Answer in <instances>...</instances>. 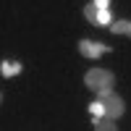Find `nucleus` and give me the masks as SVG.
Returning <instances> with one entry per match:
<instances>
[{"instance_id": "1", "label": "nucleus", "mask_w": 131, "mask_h": 131, "mask_svg": "<svg viewBox=\"0 0 131 131\" xmlns=\"http://www.w3.org/2000/svg\"><path fill=\"white\" fill-rule=\"evenodd\" d=\"M113 81H115V76L107 68H92V71H86V76H84V84L89 86L94 94L105 92V89H113Z\"/></svg>"}, {"instance_id": "2", "label": "nucleus", "mask_w": 131, "mask_h": 131, "mask_svg": "<svg viewBox=\"0 0 131 131\" xmlns=\"http://www.w3.org/2000/svg\"><path fill=\"white\" fill-rule=\"evenodd\" d=\"M97 100H100L102 105H105V115L107 118H121L123 113H126V105H123V100L118 97L113 89H105V92H97Z\"/></svg>"}, {"instance_id": "3", "label": "nucleus", "mask_w": 131, "mask_h": 131, "mask_svg": "<svg viewBox=\"0 0 131 131\" xmlns=\"http://www.w3.org/2000/svg\"><path fill=\"white\" fill-rule=\"evenodd\" d=\"M79 52H81L84 58H100V55L107 52V47L100 45V42H92V39H81L79 42Z\"/></svg>"}, {"instance_id": "4", "label": "nucleus", "mask_w": 131, "mask_h": 131, "mask_svg": "<svg viewBox=\"0 0 131 131\" xmlns=\"http://www.w3.org/2000/svg\"><path fill=\"white\" fill-rule=\"evenodd\" d=\"M94 131H115L118 123H115V118H107V115H100V118H94Z\"/></svg>"}, {"instance_id": "5", "label": "nucleus", "mask_w": 131, "mask_h": 131, "mask_svg": "<svg viewBox=\"0 0 131 131\" xmlns=\"http://www.w3.org/2000/svg\"><path fill=\"white\" fill-rule=\"evenodd\" d=\"M0 71H3V76H5V79H10V76L21 73V63H8V60H3V66H0Z\"/></svg>"}, {"instance_id": "6", "label": "nucleus", "mask_w": 131, "mask_h": 131, "mask_svg": "<svg viewBox=\"0 0 131 131\" xmlns=\"http://www.w3.org/2000/svg\"><path fill=\"white\" fill-rule=\"evenodd\" d=\"M110 29H113V34H126V37H131V21H115V24H110Z\"/></svg>"}, {"instance_id": "7", "label": "nucleus", "mask_w": 131, "mask_h": 131, "mask_svg": "<svg viewBox=\"0 0 131 131\" xmlns=\"http://www.w3.org/2000/svg\"><path fill=\"white\" fill-rule=\"evenodd\" d=\"M84 16H86V21H92V24H97V16H100V8H97L94 3L84 5Z\"/></svg>"}, {"instance_id": "8", "label": "nucleus", "mask_w": 131, "mask_h": 131, "mask_svg": "<svg viewBox=\"0 0 131 131\" xmlns=\"http://www.w3.org/2000/svg\"><path fill=\"white\" fill-rule=\"evenodd\" d=\"M89 113H92L94 118H100V115H105V105H102L100 100H97V102H92V105H89Z\"/></svg>"}, {"instance_id": "9", "label": "nucleus", "mask_w": 131, "mask_h": 131, "mask_svg": "<svg viewBox=\"0 0 131 131\" xmlns=\"http://www.w3.org/2000/svg\"><path fill=\"white\" fill-rule=\"evenodd\" d=\"M97 24H100V26H110V13H107V8H100V16H97Z\"/></svg>"}, {"instance_id": "10", "label": "nucleus", "mask_w": 131, "mask_h": 131, "mask_svg": "<svg viewBox=\"0 0 131 131\" xmlns=\"http://www.w3.org/2000/svg\"><path fill=\"white\" fill-rule=\"evenodd\" d=\"M94 5H97V8H107V5H110V0H94Z\"/></svg>"}]
</instances>
